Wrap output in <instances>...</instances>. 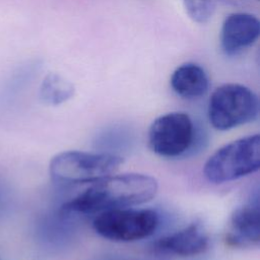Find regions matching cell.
Returning <instances> with one entry per match:
<instances>
[{
    "instance_id": "obj_4",
    "label": "cell",
    "mask_w": 260,
    "mask_h": 260,
    "mask_svg": "<svg viewBox=\"0 0 260 260\" xmlns=\"http://www.w3.org/2000/svg\"><path fill=\"white\" fill-rule=\"evenodd\" d=\"M208 120L213 128L224 131L254 121L259 113L256 93L242 84L217 87L208 103Z\"/></svg>"
},
{
    "instance_id": "obj_13",
    "label": "cell",
    "mask_w": 260,
    "mask_h": 260,
    "mask_svg": "<svg viewBox=\"0 0 260 260\" xmlns=\"http://www.w3.org/2000/svg\"><path fill=\"white\" fill-rule=\"evenodd\" d=\"M0 260H1V259H0Z\"/></svg>"
},
{
    "instance_id": "obj_1",
    "label": "cell",
    "mask_w": 260,
    "mask_h": 260,
    "mask_svg": "<svg viewBox=\"0 0 260 260\" xmlns=\"http://www.w3.org/2000/svg\"><path fill=\"white\" fill-rule=\"evenodd\" d=\"M157 189V181L148 175H110L91 183L82 193L64 203L60 214L67 218L139 205L150 201Z\"/></svg>"
},
{
    "instance_id": "obj_2",
    "label": "cell",
    "mask_w": 260,
    "mask_h": 260,
    "mask_svg": "<svg viewBox=\"0 0 260 260\" xmlns=\"http://www.w3.org/2000/svg\"><path fill=\"white\" fill-rule=\"evenodd\" d=\"M259 166L260 137L255 134L217 149L204 164L203 174L210 183L222 184L255 173Z\"/></svg>"
},
{
    "instance_id": "obj_3",
    "label": "cell",
    "mask_w": 260,
    "mask_h": 260,
    "mask_svg": "<svg viewBox=\"0 0 260 260\" xmlns=\"http://www.w3.org/2000/svg\"><path fill=\"white\" fill-rule=\"evenodd\" d=\"M123 161V157L112 153L70 150L56 154L50 161L49 172L56 183H93L116 173Z\"/></svg>"
},
{
    "instance_id": "obj_9",
    "label": "cell",
    "mask_w": 260,
    "mask_h": 260,
    "mask_svg": "<svg viewBox=\"0 0 260 260\" xmlns=\"http://www.w3.org/2000/svg\"><path fill=\"white\" fill-rule=\"evenodd\" d=\"M260 22L249 13L230 14L221 27L220 43L228 55H235L251 46L259 37Z\"/></svg>"
},
{
    "instance_id": "obj_12",
    "label": "cell",
    "mask_w": 260,
    "mask_h": 260,
    "mask_svg": "<svg viewBox=\"0 0 260 260\" xmlns=\"http://www.w3.org/2000/svg\"><path fill=\"white\" fill-rule=\"evenodd\" d=\"M189 16L198 23L206 22L213 13L212 0H183Z\"/></svg>"
},
{
    "instance_id": "obj_11",
    "label": "cell",
    "mask_w": 260,
    "mask_h": 260,
    "mask_svg": "<svg viewBox=\"0 0 260 260\" xmlns=\"http://www.w3.org/2000/svg\"><path fill=\"white\" fill-rule=\"evenodd\" d=\"M73 94V85L62 76L55 73L46 76L40 89L42 101L51 106H57L68 101Z\"/></svg>"
},
{
    "instance_id": "obj_8",
    "label": "cell",
    "mask_w": 260,
    "mask_h": 260,
    "mask_svg": "<svg viewBox=\"0 0 260 260\" xmlns=\"http://www.w3.org/2000/svg\"><path fill=\"white\" fill-rule=\"evenodd\" d=\"M259 204L248 203L237 207L230 217L225 243L233 248H253L260 243Z\"/></svg>"
},
{
    "instance_id": "obj_6",
    "label": "cell",
    "mask_w": 260,
    "mask_h": 260,
    "mask_svg": "<svg viewBox=\"0 0 260 260\" xmlns=\"http://www.w3.org/2000/svg\"><path fill=\"white\" fill-rule=\"evenodd\" d=\"M195 138L194 124L186 113L174 112L156 118L148 129L149 148L165 157H176L188 151Z\"/></svg>"
},
{
    "instance_id": "obj_5",
    "label": "cell",
    "mask_w": 260,
    "mask_h": 260,
    "mask_svg": "<svg viewBox=\"0 0 260 260\" xmlns=\"http://www.w3.org/2000/svg\"><path fill=\"white\" fill-rule=\"evenodd\" d=\"M159 224L152 209L118 208L100 212L92 221L94 232L113 242H135L151 236Z\"/></svg>"
},
{
    "instance_id": "obj_7",
    "label": "cell",
    "mask_w": 260,
    "mask_h": 260,
    "mask_svg": "<svg viewBox=\"0 0 260 260\" xmlns=\"http://www.w3.org/2000/svg\"><path fill=\"white\" fill-rule=\"evenodd\" d=\"M209 247V238L203 225L196 221L175 233L157 239L152 244L155 252L181 257L204 253Z\"/></svg>"
},
{
    "instance_id": "obj_10",
    "label": "cell",
    "mask_w": 260,
    "mask_h": 260,
    "mask_svg": "<svg viewBox=\"0 0 260 260\" xmlns=\"http://www.w3.org/2000/svg\"><path fill=\"white\" fill-rule=\"evenodd\" d=\"M208 77L204 69L195 63H185L179 66L171 77L174 91L188 100L198 99L208 89Z\"/></svg>"
}]
</instances>
